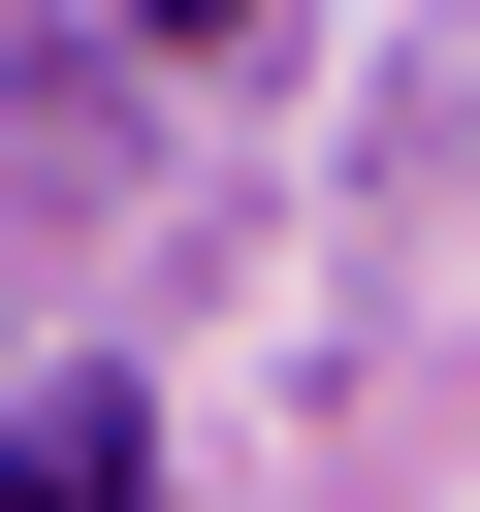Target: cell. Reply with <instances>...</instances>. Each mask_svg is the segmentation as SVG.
<instances>
[{
    "mask_svg": "<svg viewBox=\"0 0 480 512\" xmlns=\"http://www.w3.org/2000/svg\"><path fill=\"white\" fill-rule=\"evenodd\" d=\"M0 512H160V416H128V384H32V416H0Z\"/></svg>",
    "mask_w": 480,
    "mask_h": 512,
    "instance_id": "obj_1",
    "label": "cell"
},
{
    "mask_svg": "<svg viewBox=\"0 0 480 512\" xmlns=\"http://www.w3.org/2000/svg\"><path fill=\"white\" fill-rule=\"evenodd\" d=\"M128 32H256V0H128Z\"/></svg>",
    "mask_w": 480,
    "mask_h": 512,
    "instance_id": "obj_2",
    "label": "cell"
}]
</instances>
